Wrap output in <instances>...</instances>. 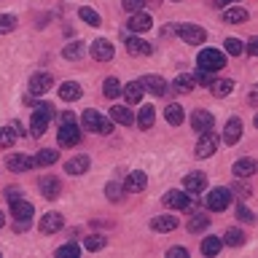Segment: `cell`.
<instances>
[{
  "label": "cell",
  "instance_id": "7dc6e473",
  "mask_svg": "<svg viewBox=\"0 0 258 258\" xmlns=\"http://www.w3.org/2000/svg\"><path fill=\"white\" fill-rule=\"evenodd\" d=\"M35 113H40V116H46V118H51V116H54V105H51V102H38V105H35Z\"/></svg>",
  "mask_w": 258,
  "mask_h": 258
},
{
  "label": "cell",
  "instance_id": "e0dca14e",
  "mask_svg": "<svg viewBox=\"0 0 258 258\" xmlns=\"http://www.w3.org/2000/svg\"><path fill=\"white\" fill-rule=\"evenodd\" d=\"M183 188L188 191V194H202L207 188V177L202 175V172H191V175H185L183 177Z\"/></svg>",
  "mask_w": 258,
  "mask_h": 258
},
{
  "label": "cell",
  "instance_id": "d6986e66",
  "mask_svg": "<svg viewBox=\"0 0 258 258\" xmlns=\"http://www.w3.org/2000/svg\"><path fill=\"white\" fill-rule=\"evenodd\" d=\"M153 27V19L151 14H143V11H135L132 16H129V30L132 32H145Z\"/></svg>",
  "mask_w": 258,
  "mask_h": 258
},
{
  "label": "cell",
  "instance_id": "6f0895ef",
  "mask_svg": "<svg viewBox=\"0 0 258 258\" xmlns=\"http://www.w3.org/2000/svg\"><path fill=\"white\" fill-rule=\"evenodd\" d=\"M172 3H177V0H172Z\"/></svg>",
  "mask_w": 258,
  "mask_h": 258
},
{
  "label": "cell",
  "instance_id": "11a10c76",
  "mask_svg": "<svg viewBox=\"0 0 258 258\" xmlns=\"http://www.w3.org/2000/svg\"><path fill=\"white\" fill-rule=\"evenodd\" d=\"M6 226V215H3V210H0V229Z\"/></svg>",
  "mask_w": 258,
  "mask_h": 258
},
{
  "label": "cell",
  "instance_id": "4316f807",
  "mask_svg": "<svg viewBox=\"0 0 258 258\" xmlns=\"http://www.w3.org/2000/svg\"><path fill=\"white\" fill-rule=\"evenodd\" d=\"M59 97H62L64 102L78 100V97H81V86L76 84V81H64V84L59 86Z\"/></svg>",
  "mask_w": 258,
  "mask_h": 258
},
{
  "label": "cell",
  "instance_id": "f907efd6",
  "mask_svg": "<svg viewBox=\"0 0 258 258\" xmlns=\"http://www.w3.org/2000/svg\"><path fill=\"white\" fill-rule=\"evenodd\" d=\"M167 255L169 258H185V255H188V250H185V247H169Z\"/></svg>",
  "mask_w": 258,
  "mask_h": 258
},
{
  "label": "cell",
  "instance_id": "c3c4849f",
  "mask_svg": "<svg viewBox=\"0 0 258 258\" xmlns=\"http://www.w3.org/2000/svg\"><path fill=\"white\" fill-rule=\"evenodd\" d=\"M231 194H237L239 199H247L250 197V185H245V183H234V188H229Z\"/></svg>",
  "mask_w": 258,
  "mask_h": 258
},
{
  "label": "cell",
  "instance_id": "3957f363",
  "mask_svg": "<svg viewBox=\"0 0 258 258\" xmlns=\"http://www.w3.org/2000/svg\"><path fill=\"white\" fill-rule=\"evenodd\" d=\"M175 32L180 35L185 43H191V46H199V43H205V38H207V32L197 27V24H177Z\"/></svg>",
  "mask_w": 258,
  "mask_h": 258
},
{
  "label": "cell",
  "instance_id": "836d02e7",
  "mask_svg": "<svg viewBox=\"0 0 258 258\" xmlns=\"http://www.w3.org/2000/svg\"><path fill=\"white\" fill-rule=\"evenodd\" d=\"M221 247H223L221 237H205V242H202V253H205V255H218V253H221Z\"/></svg>",
  "mask_w": 258,
  "mask_h": 258
},
{
  "label": "cell",
  "instance_id": "8fae6325",
  "mask_svg": "<svg viewBox=\"0 0 258 258\" xmlns=\"http://www.w3.org/2000/svg\"><path fill=\"white\" fill-rule=\"evenodd\" d=\"M32 213H35V210H32V205H30V202H24L22 197L11 202V215H14L16 223H30Z\"/></svg>",
  "mask_w": 258,
  "mask_h": 258
},
{
  "label": "cell",
  "instance_id": "681fc988",
  "mask_svg": "<svg viewBox=\"0 0 258 258\" xmlns=\"http://www.w3.org/2000/svg\"><path fill=\"white\" fill-rule=\"evenodd\" d=\"M143 6H145V0H124V8L129 14H135V11H143Z\"/></svg>",
  "mask_w": 258,
  "mask_h": 258
},
{
  "label": "cell",
  "instance_id": "db71d44e",
  "mask_svg": "<svg viewBox=\"0 0 258 258\" xmlns=\"http://www.w3.org/2000/svg\"><path fill=\"white\" fill-rule=\"evenodd\" d=\"M6 197H8V202H14V199H19V197H22V194H19V191H16V188H8V191H6Z\"/></svg>",
  "mask_w": 258,
  "mask_h": 258
},
{
  "label": "cell",
  "instance_id": "ee69618b",
  "mask_svg": "<svg viewBox=\"0 0 258 258\" xmlns=\"http://www.w3.org/2000/svg\"><path fill=\"white\" fill-rule=\"evenodd\" d=\"M105 194H108V199H110V202H121L124 185H118V183H108V185H105Z\"/></svg>",
  "mask_w": 258,
  "mask_h": 258
},
{
  "label": "cell",
  "instance_id": "277c9868",
  "mask_svg": "<svg viewBox=\"0 0 258 258\" xmlns=\"http://www.w3.org/2000/svg\"><path fill=\"white\" fill-rule=\"evenodd\" d=\"M89 54H92L97 62H108V59H113L116 48H113V43L108 38H97V40H92V46H89Z\"/></svg>",
  "mask_w": 258,
  "mask_h": 258
},
{
  "label": "cell",
  "instance_id": "bcb514c9",
  "mask_svg": "<svg viewBox=\"0 0 258 258\" xmlns=\"http://www.w3.org/2000/svg\"><path fill=\"white\" fill-rule=\"evenodd\" d=\"M237 218H239L242 223H253V221H255L253 210H250V207H245V205H237Z\"/></svg>",
  "mask_w": 258,
  "mask_h": 258
},
{
  "label": "cell",
  "instance_id": "4fadbf2b",
  "mask_svg": "<svg viewBox=\"0 0 258 258\" xmlns=\"http://www.w3.org/2000/svg\"><path fill=\"white\" fill-rule=\"evenodd\" d=\"M62 226H64V215L56 213V210H51V213H46L40 218V231L43 234H54V231H59Z\"/></svg>",
  "mask_w": 258,
  "mask_h": 258
},
{
  "label": "cell",
  "instance_id": "6da1fadb",
  "mask_svg": "<svg viewBox=\"0 0 258 258\" xmlns=\"http://www.w3.org/2000/svg\"><path fill=\"white\" fill-rule=\"evenodd\" d=\"M197 64H199V70L218 73V70L226 68V54L218 51V48H202L199 56H197Z\"/></svg>",
  "mask_w": 258,
  "mask_h": 258
},
{
  "label": "cell",
  "instance_id": "ba28073f",
  "mask_svg": "<svg viewBox=\"0 0 258 258\" xmlns=\"http://www.w3.org/2000/svg\"><path fill=\"white\" fill-rule=\"evenodd\" d=\"M164 205L172 207V210H188V207H191V194H188V191L172 188V191L164 194Z\"/></svg>",
  "mask_w": 258,
  "mask_h": 258
},
{
  "label": "cell",
  "instance_id": "5b68a950",
  "mask_svg": "<svg viewBox=\"0 0 258 258\" xmlns=\"http://www.w3.org/2000/svg\"><path fill=\"white\" fill-rule=\"evenodd\" d=\"M56 143L62 145V148H76V145L81 143V129L73 124H62V129H59V135H56Z\"/></svg>",
  "mask_w": 258,
  "mask_h": 258
},
{
  "label": "cell",
  "instance_id": "8992f818",
  "mask_svg": "<svg viewBox=\"0 0 258 258\" xmlns=\"http://www.w3.org/2000/svg\"><path fill=\"white\" fill-rule=\"evenodd\" d=\"M231 197H234V194L229 188H213L207 194V207L215 210V213H221V210H226L231 205Z\"/></svg>",
  "mask_w": 258,
  "mask_h": 258
},
{
  "label": "cell",
  "instance_id": "8d00e7d4",
  "mask_svg": "<svg viewBox=\"0 0 258 258\" xmlns=\"http://www.w3.org/2000/svg\"><path fill=\"white\" fill-rule=\"evenodd\" d=\"M46 126H48V118L46 116H40V113H32V121H30V129H32V135L40 137L46 132Z\"/></svg>",
  "mask_w": 258,
  "mask_h": 258
},
{
  "label": "cell",
  "instance_id": "7a4b0ae2",
  "mask_svg": "<svg viewBox=\"0 0 258 258\" xmlns=\"http://www.w3.org/2000/svg\"><path fill=\"white\" fill-rule=\"evenodd\" d=\"M81 124H84V129H89V132H97V135H110L113 132V121L100 116L97 110H86L84 116H81Z\"/></svg>",
  "mask_w": 258,
  "mask_h": 258
},
{
  "label": "cell",
  "instance_id": "484cf974",
  "mask_svg": "<svg viewBox=\"0 0 258 258\" xmlns=\"http://www.w3.org/2000/svg\"><path fill=\"white\" fill-rule=\"evenodd\" d=\"M223 22L226 24H242V22H247V11L242 6L226 8V11H223Z\"/></svg>",
  "mask_w": 258,
  "mask_h": 258
},
{
  "label": "cell",
  "instance_id": "60d3db41",
  "mask_svg": "<svg viewBox=\"0 0 258 258\" xmlns=\"http://www.w3.org/2000/svg\"><path fill=\"white\" fill-rule=\"evenodd\" d=\"M102 92H105V97H118V94H121V84H118V78H105Z\"/></svg>",
  "mask_w": 258,
  "mask_h": 258
},
{
  "label": "cell",
  "instance_id": "f6af8a7d",
  "mask_svg": "<svg viewBox=\"0 0 258 258\" xmlns=\"http://www.w3.org/2000/svg\"><path fill=\"white\" fill-rule=\"evenodd\" d=\"M78 253H81L78 245H62V247H56V255H59V258H76Z\"/></svg>",
  "mask_w": 258,
  "mask_h": 258
},
{
  "label": "cell",
  "instance_id": "816d5d0a",
  "mask_svg": "<svg viewBox=\"0 0 258 258\" xmlns=\"http://www.w3.org/2000/svg\"><path fill=\"white\" fill-rule=\"evenodd\" d=\"M245 51H247L250 56H255V54H258V38H250V40H247Z\"/></svg>",
  "mask_w": 258,
  "mask_h": 258
},
{
  "label": "cell",
  "instance_id": "f35d334b",
  "mask_svg": "<svg viewBox=\"0 0 258 258\" xmlns=\"http://www.w3.org/2000/svg\"><path fill=\"white\" fill-rule=\"evenodd\" d=\"M207 223H210L207 215H194L191 221H188V231H191V234H199V231L207 229Z\"/></svg>",
  "mask_w": 258,
  "mask_h": 258
},
{
  "label": "cell",
  "instance_id": "f5cc1de1",
  "mask_svg": "<svg viewBox=\"0 0 258 258\" xmlns=\"http://www.w3.org/2000/svg\"><path fill=\"white\" fill-rule=\"evenodd\" d=\"M59 121H62V124H70V121H76V116H73L70 110H64L62 116H59Z\"/></svg>",
  "mask_w": 258,
  "mask_h": 258
},
{
  "label": "cell",
  "instance_id": "ab89813d",
  "mask_svg": "<svg viewBox=\"0 0 258 258\" xmlns=\"http://www.w3.org/2000/svg\"><path fill=\"white\" fill-rule=\"evenodd\" d=\"M16 137H19V135H16L11 126H3V129H0V148H11V145L16 143Z\"/></svg>",
  "mask_w": 258,
  "mask_h": 258
},
{
  "label": "cell",
  "instance_id": "44dd1931",
  "mask_svg": "<svg viewBox=\"0 0 258 258\" xmlns=\"http://www.w3.org/2000/svg\"><path fill=\"white\" fill-rule=\"evenodd\" d=\"M110 121H116V124H121V126H129L135 121V116H132V110H129L126 105H113L110 108Z\"/></svg>",
  "mask_w": 258,
  "mask_h": 258
},
{
  "label": "cell",
  "instance_id": "9c48e42d",
  "mask_svg": "<svg viewBox=\"0 0 258 258\" xmlns=\"http://www.w3.org/2000/svg\"><path fill=\"white\" fill-rule=\"evenodd\" d=\"M140 86H143V92H151L153 97H164L167 94V81L161 76H143Z\"/></svg>",
  "mask_w": 258,
  "mask_h": 258
},
{
  "label": "cell",
  "instance_id": "2e32d148",
  "mask_svg": "<svg viewBox=\"0 0 258 258\" xmlns=\"http://www.w3.org/2000/svg\"><path fill=\"white\" fill-rule=\"evenodd\" d=\"M242 137V121L239 118H229L226 121V129H223V143L226 145H237Z\"/></svg>",
  "mask_w": 258,
  "mask_h": 258
},
{
  "label": "cell",
  "instance_id": "30bf717a",
  "mask_svg": "<svg viewBox=\"0 0 258 258\" xmlns=\"http://www.w3.org/2000/svg\"><path fill=\"white\" fill-rule=\"evenodd\" d=\"M215 151H218V137L213 132H202L199 135V143H197V156L199 159H207V156H213Z\"/></svg>",
  "mask_w": 258,
  "mask_h": 258
},
{
  "label": "cell",
  "instance_id": "d590c367",
  "mask_svg": "<svg viewBox=\"0 0 258 258\" xmlns=\"http://www.w3.org/2000/svg\"><path fill=\"white\" fill-rule=\"evenodd\" d=\"M78 16H81V19H84L86 24H89V27H100V24H102V19H100V14H97L94 11V8H81V11H78Z\"/></svg>",
  "mask_w": 258,
  "mask_h": 258
},
{
  "label": "cell",
  "instance_id": "e575fe53",
  "mask_svg": "<svg viewBox=\"0 0 258 258\" xmlns=\"http://www.w3.org/2000/svg\"><path fill=\"white\" fill-rule=\"evenodd\" d=\"M84 54H86V43H81V40L64 46V59H81Z\"/></svg>",
  "mask_w": 258,
  "mask_h": 258
},
{
  "label": "cell",
  "instance_id": "7bdbcfd3",
  "mask_svg": "<svg viewBox=\"0 0 258 258\" xmlns=\"http://www.w3.org/2000/svg\"><path fill=\"white\" fill-rule=\"evenodd\" d=\"M16 30V16L14 14H0V32Z\"/></svg>",
  "mask_w": 258,
  "mask_h": 258
},
{
  "label": "cell",
  "instance_id": "9a60e30c",
  "mask_svg": "<svg viewBox=\"0 0 258 258\" xmlns=\"http://www.w3.org/2000/svg\"><path fill=\"white\" fill-rule=\"evenodd\" d=\"M40 194H43L46 199H56L62 194V183H59V177H54V175H46L43 180H40Z\"/></svg>",
  "mask_w": 258,
  "mask_h": 258
},
{
  "label": "cell",
  "instance_id": "d6a6232c",
  "mask_svg": "<svg viewBox=\"0 0 258 258\" xmlns=\"http://www.w3.org/2000/svg\"><path fill=\"white\" fill-rule=\"evenodd\" d=\"M59 159V151H54V148H43L35 156V167H48V164H54V161Z\"/></svg>",
  "mask_w": 258,
  "mask_h": 258
},
{
  "label": "cell",
  "instance_id": "cb8c5ba5",
  "mask_svg": "<svg viewBox=\"0 0 258 258\" xmlns=\"http://www.w3.org/2000/svg\"><path fill=\"white\" fill-rule=\"evenodd\" d=\"M121 94H124L126 97V102L129 105H137V102H140L143 100V86H140V81H132V84H126L124 89H121Z\"/></svg>",
  "mask_w": 258,
  "mask_h": 258
},
{
  "label": "cell",
  "instance_id": "74e56055",
  "mask_svg": "<svg viewBox=\"0 0 258 258\" xmlns=\"http://www.w3.org/2000/svg\"><path fill=\"white\" fill-rule=\"evenodd\" d=\"M105 245H108V237H100V234H92V237L84 239V247L92 250V253H94V250H102Z\"/></svg>",
  "mask_w": 258,
  "mask_h": 258
},
{
  "label": "cell",
  "instance_id": "7c38bea8",
  "mask_svg": "<svg viewBox=\"0 0 258 258\" xmlns=\"http://www.w3.org/2000/svg\"><path fill=\"white\" fill-rule=\"evenodd\" d=\"M145 185H148V175H145L143 169H135V172H129V175H126L124 191H126V194H140Z\"/></svg>",
  "mask_w": 258,
  "mask_h": 258
},
{
  "label": "cell",
  "instance_id": "603a6c76",
  "mask_svg": "<svg viewBox=\"0 0 258 258\" xmlns=\"http://www.w3.org/2000/svg\"><path fill=\"white\" fill-rule=\"evenodd\" d=\"M210 92H213L215 97L231 94L234 92V81H229V78H213V81H210Z\"/></svg>",
  "mask_w": 258,
  "mask_h": 258
},
{
  "label": "cell",
  "instance_id": "1f68e13d",
  "mask_svg": "<svg viewBox=\"0 0 258 258\" xmlns=\"http://www.w3.org/2000/svg\"><path fill=\"white\" fill-rule=\"evenodd\" d=\"M153 121H156V110H153L151 105L140 108V116H137V124H140V129H151Z\"/></svg>",
  "mask_w": 258,
  "mask_h": 258
},
{
  "label": "cell",
  "instance_id": "b9f144b4",
  "mask_svg": "<svg viewBox=\"0 0 258 258\" xmlns=\"http://www.w3.org/2000/svg\"><path fill=\"white\" fill-rule=\"evenodd\" d=\"M226 51H229L231 56H239L242 51H245V46H242L239 38H226Z\"/></svg>",
  "mask_w": 258,
  "mask_h": 258
},
{
  "label": "cell",
  "instance_id": "f1b7e54d",
  "mask_svg": "<svg viewBox=\"0 0 258 258\" xmlns=\"http://www.w3.org/2000/svg\"><path fill=\"white\" fill-rule=\"evenodd\" d=\"M245 231H239V229H229V231H226L223 234V245H229V247H239V245H245Z\"/></svg>",
  "mask_w": 258,
  "mask_h": 258
},
{
  "label": "cell",
  "instance_id": "52a82bcc",
  "mask_svg": "<svg viewBox=\"0 0 258 258\" xmlns=\"http://www.w3.org/2000/svg\"><path fill=\"white\" fill-rule=\"evenodd\" d=\"M213 126H215L213 113H207V110H194V113H191V129H194L197 135L213 132Z\"/></svg>",
  "mask_w": 258,
  "mask_h": 258
},
{
  "label": "cell",
  "instance_id": "83f0119b",
  "mask_svg": "<svg viewBox=\"0 0 258 258\" xmlns=\"http://www.w3.org/2000/svg\"><path fill=\"white\" fill-rule=\"evenodd\" d=\"M253 172H255V161H253V159H239V161H234V175L242 177V180H245V177H250Z\"/></svg>",
  "mask_w": 258,
  "mask_h": 258
},
{
  "label": "cell",
  "instance_id": "ac0fdd59",
  "mask_svg": "<svg viewBox=\"0 0 258 258\" xmlns=\"http://www.w3.org/2000/svg\"><path fill=\"white\" fill-rule=\"evenodd\" d=\"M8 169L11 172H27V169L35 167V159H30V156H24V153H14V156H8Z\"/></svg>",
  "mask_w": 258,
  "mask_h": 258
},
{
  "label": "cell",
  "instance_id": "7402d4cb",
  "mask_svg": "<svg viewBox=\"0 0 258 258\" xmlns=\"http://www.w3.org/2000/svg\"><path fill=\"white\" fill-rule=\"evenodd\" d=\"M89 167H92L89 156H76V159H70L68 164H64V172H68V175H84Z\"/></svg>",
  "mask_w": 258,
  "mask_h": 258
},
{
  "label": "cell",
  "instance_id": "d4e9b609",
  "mask_svg": "<svg viewBox=\"0 0 258 258\" xmlns=\"http://www.w3.org/2000/svg\"><path fill=\"white\" fill-rule=\"evenodd\" d=\"M151 229L153 231H172V229H177V218L175 215H159L151 221Z\"/></svg>",
  "mask_w": 258,
  "mask_h": 258
},
{
  "label": "cell",
  "instance_id": "4dcf8cb0",
  "mask_svg": "<svg viewBox=\"0 0 258 258\" xmlns=\"http://www.w3.org/2000/svg\"><path fill=\"white\" fill-rule=\"evenodd\" d=\"M175 92H180V94H188L194 86H197V81H194V76H188V73H183V76H177L175 78Z\"/></svg>",
  "mask_w": 258,
  "mask_h": 258
},
{
  "label": "cell",
  "instance_id": "f546056e",
  "mask_svg": "<svg viewBox=\"0 0 258 258\" xmlns=\"http://www.w3.org/2000/svg\"><path fill=\"white\" fill-rule=\"evenodd\" d=\"M164 118H167V124H172V126L183 124V108H180L177 102L167 105V108H164Z\"/></svg>",
  "mask_w": 258,
  "mask_h": 258
},
{
  "label": "cell",
  "instance_id": "5bb4252c",
  "mask_svg": "<svg viewBox=\"0 0 258 258\" xmlns=\"http://www.w3.org/2000/svg\"><path fill=\"white\" fill-rule=\"evenodd\" d=\"M51 86H54L51 73H35V76L30 78V94H46Z\"/></svg>",
  "mask_w": 258,
  "mask_h": 258
},
{
  "label": "cell",
  "instance_id": "ffe728a7",
  "mask_svg": "<svg viewBox=\"0 0 258 258\" xmlns=\"http://www.w3.org/2000/svg\"><path fill=\"white\" fill-rule=\"evenodd\" d=\"M126 51L132 56H148L153 51V46L148 43V40H143V38H129L126 40Z\"/></svg>",
  "mask_w": 258,
  "mask_h": 258
},
{
  "label": "cell",
  "instance_id": "9f6ffc18",
  "mask_svg": "<svg viewBox=\"0 0 258 258\" xmlns=\"http://www.w3.org/2000/svg\"><path fill=\"white\" fill-rule=\"evenodd\" d=\"M221 3H237V0H221Z\"/></svg>",
  "mask_w": 258,
  "mask_h": 258
}]
</instances>
